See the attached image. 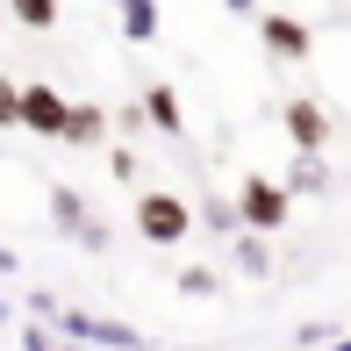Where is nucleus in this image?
I'll return each instance as SVG.
<instances>
[{"label":"nucleus","mask_w":351,"mask_h":351,"mask_svg":"<svg viewBox=\"0 0 351 351\" xmlns=\"http://www.w3.org/2000/svg\"><path fill=\"white\" fill-rule=\"evenodd\" d=\"M136 222H143V237H151V244H180L194 215H186V201H172V194H143Z\"/></svg>","instance_id":"f257e3e1"},{"label":"nucleus","mask_w":351,"mask_h":351,"mask_svg":"<svg viewBox=\"0 0 351 351\" xmlns=\"http://www.w3.org/2000/svg\"><path fill=\"white\" fill-rule=\"evenodd\" d=\"M22 122H29V130H43V136H65V122H72V108L58 101L51 86H29V93H22Z\"/></svg>","instance_id":"f03ea898"},{"label":"nucleus","mask_w":351,"mask_h":351,"mask_svg":"<svg viewBox=\"0 0 351 351\" xmlns=\"http://www.w3.org/2000/svg\"><path fill=\"white\" fill-rule=\"evenodd\" d=\"M244 222L280 230V222H287V194H280V186H265V180H251V186H244Z\"/></svg>","instance_id":"7ed1b4c3"},{"label":"nucleus","mask_w":351,"mask_h":351,"mask_svg":"<svg viewBox=\"0 0 351 351\" xmlns=\"http://www.w3.org/2000/svg\"><path fill=\"white\" fill-rule=\"evenodd\" d=\"M287 130H294V143H301V151H323V108L294 101V108H287Z\"/></svg>","instance_id":"20e7f679"},{"label":"nucleus","mask_w":351,"mask_h":351,"mask_svg":"<svg viewBox=\"0 0 351 351\" xmlns=\"http://www.w3.org/2000/svg\"><path fill=\"white\" fill-rule=\"evenodd\" d=\"M265 43H273L280 58H301V51H308V29L287 22V14H265Z\"/></svg>","instance_id":"39448f33"},{"label":"nucleus","mask_w":351,"mask_h":351,"mask_svg":"<svg viewBox=\"0 0 351 351\" xmlns=\"http://www.w3.org/2000/svg\"><path fill=\"white\" fill-rule=\"evenodd\" d=\"M122 36H130V43L158 36V8H151V0H122Z\"/></svg>","instance_id":"423d86ee"},{"label":"nucleus","mask_w":351,"mask_h":351,"mask_svg":"<svg viewBox=\"0 0 351 351\" xmlns=\"http://www.w3.org/2000/svg\"><path fill=\"white\" fill-rule=\"evenodd\" d=\"M14 14H22L29 29H51L58 22V0H14Z\"/></svg>","instance_id":"0eeeda50"},{"label":"nucleus","mask_w":351,"mask_h":351,"mask_svg":"<svg viewBox=\"0 0 351 351\" xmlns=\"http://www.w3.org/2000/svg\"><path fill=\"white\" fill-rule=\"evenodd\" d=\"M65 136H72V143H93V136H101V115H93V108H79V115L65 122Z\"/></svg>","instance_id":"6e6552de"},{"label":"nucleus","mask_w":351,"mask_h":351,"mask_svg":"<svg viewBox=\"0 0 351 351\" xmlns=\"http://www.w3.org/2000/svg\"><path fill=\"white\" fill-rule=\"evenodd\" d=\"M51 215H58V230H79V194L58 186V208H51Z\"/></svg>","instance_id":"1a4fd4ad"},{"label":"nucleus","mask_w":351,"mask_h":351,"mask_svg":"<svg viewBox=\"0 0 351 351\" xmlns=\"http://www.w3.org/2000/svg\"><path fill=\"white\" fill-rule=\"evenodd\" d=\"M151 115L165 122V130H180V101H172V93H151Z\"/></svg>","instance_id":"9d476101"},{"label":"nucleus","mask_w":351,"mask_h":351,"mask_svg":"<svg viewBox=\"0 0 351 351\" xmlns=\"http://www.w3.org/2000/svg\"><path fill=\"white\" fill-rule=\"evenodd\" d=\"M0 122H22V93H14L8 79H0Z\"/></svg>","instance_id":"9b49d317"},{"label":"nucleus","mask_w":351,"mask_h":351,"mask_svg":"<svg viewBox=\"0 0 351 351\" xmlns=\"http://www.w3.org/2000/svg\"><path fill=\"white\" fill-rule=\"evenodd\" d=\"M230 8H251V0H230Z\"/></svg>","instance_id":"f8f14e48"}]
</instances>
